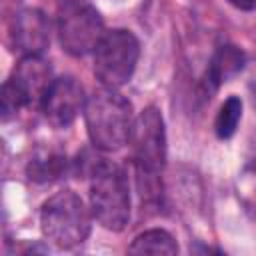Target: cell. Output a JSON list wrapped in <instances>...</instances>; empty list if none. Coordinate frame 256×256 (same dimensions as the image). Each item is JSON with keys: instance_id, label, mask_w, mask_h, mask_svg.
<instances>
[{"instance_id": "5b68a950", "label": "cell", "mask_w": 256, "mask_h": 256, "mask_svg": "<svg viewBox=\"0 0 256 256\" xmlns=\"http://www.w3.org/2000/svg\"><path fill=\"white\" fill-rule=\"evenodd\" d=\"M52 82L50 62L42 56H22L0 90L2 120L16 116L24 106L40 104Z\"/></svg>"}, {"instance_id": "52a82bcc", "label": "cell", "mask_w": 256, "mask_h": 256, "mask_svg": "<svg viewBox=\"0 0 256 256\" xmlns=\"http://www.w3.org/2000/svg\"><path fill=\"white\" fill-rule=\"evenodd\" d=\"M138 56L140 42L130 30H108L94 50V76L106 88H120L132 78Z\"/></svg>"}, {"instance_id": "5bb4252c", "label": "cell", "mask_w": 256, "mask_h": 256, "mask_svg": "<svg viewBox=\"0 0 256 256\" xmlns=\"http://www.w3.org/2000/svg\"><path fill=\"white\" fill-rule=\"evenodd\" d=\"M226 2L234 8H238V10H244V12L256 10V0H226Z\"/></svg>"}, {"instance_id": "7c38bea8", "label": "cell", "mask_w": 256, "mask_h": 256, "mask_svg": "<svg viewBox=\"0 0 256 256\" xmlns=\"http://www.w3.org/2000/svg\"><path fill=\"white\" fill-rule=\"evenodd\" d=\"M64 172H66V156L56 152L38 154L26 166V174L34 182H52L60 178Z\"/></svg>"}, {"instance_id": "277c9868", "label": "cell", "mask_w": 256, "mask_h": 256, "mask_svg": "<svg viewBox=\"0 0 256 256\" xmlns=\"http://www.w3.org/2000/svg\"><path fill=\"white\" fill-rule=\"evenodd\" d=\"M136 174L140 180H144L146 196L158 194V174L166 166V126L160 110L156 106L144 108L136 118L130 134Z\"/></svg>"}, {"instance_id": "6da1fadb", "label": "cell", "mask_w": 256, "mask_h": 256, "mask_svg": "<svg viewBox=\"0 0 256 256\" xmlns=\"http://www.w3.org/2000/svg\"><path fill=\"white\" fill-rule=\"evenodd\" d=\"M84 122L94 148L102 152H116L130 142L134 126L132 104L118 92V88L102 86L86 98Z\"/></svg>"}, {"instance_id": "4fadbf2b", "label": "cell", "mask_w": 256, "mask_h": 256, "mask_svg": "<svg viewBox=\"0 0 256 256\" xmlns=\"http://www.w3.org/2000/svg\"><path fill=\"white\" fill-rule=\"evenodd\" d=\"M242 118V100L238 96H228L224 104L220 106L216 120H214V132L220 140H228L234 136L238 122Z\"/></svg>"}, {"instance_id": "30bf717a", "label": "cell", "mask_w": 256, "mask_h": 256, "mask_svg": "<svg viewBox=\"0 0 256 256\" xmlns=\"http://www.w3.org/2000/svg\"><path fill=\"white\" fill-rule=\"evenodd\" d=\"M244 62H246V58L240 48H236L232 44L220 46L214 52V56L208 64V70H206L204 84L208 86V92H216L224 82H228L238 72H242Z\"/></svg>"}, {"instance_id": "8fae6325", "label": "cell", "mask_w": 256, "mask_h": 256, "mask_svg": "<svg viewBox=\"0 0 256 256\" xmlns=\"http://www.w3.org/2000/svg\"><path fill=\"white\" fill-rule=\"evenodd\" d=\"M128 252L132 254H178V244L174 240V236L162 228H152L146 230L142 234H138Z\"/></svg>"}, {"instance_id": "ba28073f", "label": "cell", "mask_w": 256, "mask_h": 256, "mask_svg": "<svg viewBox=\"0 0 256 256\" xmlns=\"http://www.w3.org/2000/svg\"><path fill=\"white\" fill-rule=\"evenodd\" d=\"M86 96L82 84L74 76L54 78L48 92L44 94L40 108L48 124L54 128H68L80 112H84Z\"/></svg>"}, {"instance_id": "8992f818", "label": "cell", "mask_w": 256, "mask_h": 256, "mask_svg": "<svg viewBox=\"0 0 256 256\" xmlns=\"http://www.w3.org/2000/svg\"><path fill=\"white\" fill-rule=\"evenodd\" d=\"M56 30L62 50L74 58L94 52L106 34L100 12L86 0H66L58 10Z\"/></svg>"}, {"instance_id": "7a4b0ae2", "label": "cell", "mask_w": 256, "mask_h": 256, "mask_svg": "<svg viewBox=\"0 0 256 256\" xmlns=\"http://www.w3.org/2000/svg\"><path fill=\"white\" fill-rule=\"evenodd\" d=\"M90 210L110 232H122L130 220V184L126 172L108 160H96L90 170Z\"/></svg>"}, {"instance_id": "9c48e42d", "label": "cell", "mask_w": 256, "mask_h": 256, "mask_svg": "<svg viewBox=\"0 0 256 256\" xmlns=\"http://www.w3.org/2000/svg\"><path fill=\"white\" fill-rule=\"evenodd\" d=\"M12 44L22 56H42L50 44V20L38 8H24L12 20Z\"/></svg>"}, {"instance_id": "3957f363", "label": "cell", "mask_w": 256, "mask_h": 256, "mask_svg": "<svg viewBox=\"0 0 256 256\" xmlns=\"http://www.w3.org/2000/svg\"><path fill=\"white\" fill-rule=\"evenodd\" d=\"M92 210L70 188L50 196L40 208V228L46 240L62 250L82 244L92 228Z\"/></svg>"}]
</instances>
